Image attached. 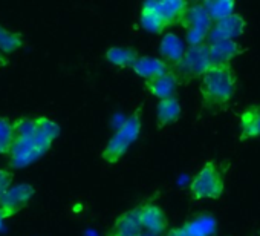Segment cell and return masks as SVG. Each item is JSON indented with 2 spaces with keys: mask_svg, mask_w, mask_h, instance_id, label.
Listing matches in <instances>:
<instances>
[{
  "mask_svg": "<svg viewBox=\"0 0 260 236\" xmlns=\"http://www.w3.org/2000/svg\"><path fill=\"white\" fill-rule=\"evenodd\" d=\"M14 123V143L10 154V164L14 169H22L40 157H43L52 146V140L42 135L36 129V118L20 116Z\"/></svg>",
  "mask_w": 260,
  "mask_h": 236,
  "instance_id": "1",
  "label": "cell"
},
{
  "mask_svg": "<svg viewBox=\"0 0 260 236\" xmlns=\"http://www.w3.org/2000/svg\"><path fill=\"white\" fill-rule=\"evenodd\" d=\"M236 74L231 65L213 66L202 78L199 92L202 97V106L207 110L225 109L236 92Z\"/></svg>",
  "mask_w": 260,
  "mask_h": 236,
  "instance_id": "2",
  "label": "cell"
},
{
  "mask_svg": "<svg viewBox=\"0 0 260 236\" xmlns=\"http://www.w3.org/2000/svg\"><path fill=\"white\" fill-rule=\"evenodd\" d=\"M143 129V106H138L132 113H130L124 123L116 129L112 138L107 141L101 152V158L109 164H116L130 149Z\"/></svg>",
  "mask_w": 260,
  "mask_h": 236,
  "instance_id": "3",
  "label": "cell"
},
{
  "mask_svg": "<svg viewBox=\"0 0 260 236\" xmlns=\"http://www.w3.org/2000/svg\"><path fill=\"white\" fill-rule=\"evenodd\" d=\"M213 60L210 54V45L202 43L198 46H188L184 58L172 68L175 72L179 84H188L199 77L202 78L211 68H213Z\"/></svg>",
  "mask_w": 260,
  "mask_h": 236,
  "instance_id": "4",
  "label": "cell"
},
{
  "mask_svg": "<svg viewBox=\"0 0 260 236\" xmlns=\"http://www.w3.org/2000/svg\"><path fill=\"white\" fill-rule=\"evenodd\" d=\"M188 190L194 201L220 198L225 190V178L219 164L216 161H207L190 181Z\"/></svg>",
  "mask_w": 260,
  "mask_h": 236,
  "instance_id": "5",
  "label": "cell"
},
{
  "mask_svg": "<svg viewBox=\"0 0 260 236\" xmlns=\"http://www.w3.org/2000/svg\"><path fill=\"white\" fill-rule=\"evenodd\" d=\"M181 25L185 29L187 42L190 43V46H198V45L207 43L208 34L214 22L207 13L204 4H193L188 7Z\"/></svg>",
  "mask_w": 260,
  "mask_h": 236,
  "instance_id": "6",
  "label": "cell"
},
{
  "mask_svg": "<svg viewBox=\"0 0 260 236\" xmlns=\"http://www.w3.org/2000/svg\"><path fill=\"white\" fill-rule=\"evenodd\" d=\"M138 209V216L146 233L162 236L169 231V218L166 212L153 202H146Z\"/></svg>",
  "mask_w": 260,
  "mask_h": 236,
  "instance_id": "7",
  "label": "cell"
},
{
  "mask_svg": "<svg viewBox=\"0 0 260 236\" xmlns=\"http://www.w3.org/2000/svg\"><path fill=\"white\" fill-rule=\"evenodd\" d=\"M246 28V22L245 19L234 13L219 22H214L207 43H217V42H225V40H236L237 37H240L245 33Z\"/></svg>",
  "mask_w": 260,
  "mask_h": 236,
  "instance_id": "8",
  "label": "cell"
},
{
  "mask_svg": "<svg viewBox=\"0 0 260 236\" xmlns=\"http://www.w3.org/2000/svg\"><path fill=\"white\" fill-rule=\"evenodd\" d=\"M150 11H153L161 22L169 28L172 25H181L190 4L182 0H162V2H146Z\"/></svg>",
  "mask_w": 260,
  "mask_h": 236,
  "instance_id": "9",
  "label": "cell"
},
{
  "mask_svg": "<svg viewBox=\"0 0 260 236\" xmlns=\"http://www.w3.org/2000/svg\"><path fill=\"white\" fill-rule=\"evenodd\" d=\"M34 193H36V189L28 183L14 184L7 190V193L2 198H0V205L7 209L14 216L22 209H25L28 205V202L34 196Z\"/></svg>",
  "mask_w": 260,
  "mask_h": 236,
  "instance_id": "10",
  "label": "cell"
},
{
  "mask_svg": "<svg viewBox=\"0 0 260 236\" xmlns=\"http://www.w3.org/2000/svg\"><path fill=\"white\" fill-rule=\"evenodd\" d=\"M144 228L141 225L138 209H130L121 213L109 228L106 236H143Z\"/></svg>",
  "mask_w": 260,
  "mask_h": 236,
  "instance_id": "11",
  "label": "cell"
},
{
  "mask_svg": "<svg viewBox=\"0 0 260 236\" xmlns=\"http://www.w3.org/2000/svg\"><path fill=\"white\" fill-rule=\"evenodd\" d=\"M240 141L252 140L260 137V103L246 107L239 118Z\"/></svg>",
  "mask_w": 260,
  "mask_h": 236,
  "instance_id": "12",
  "label": "cell"
},
{
  "mask_svg": "<svg viewBox=\"0 0 260 236\" xmlns=\"http://www.w3.org/2000/svg\"><path fill=\"white\" fill-rule=\"evenodd\" d=\"M178 86H179V81H178V78H176V75H175V72L172 69L167 71L166 74L156 77V78H152V80L146 81L147 92L150 95L159 98V100L175 97Z\"/></svg>",
  "mask_w": 260,
  "mask_h": 236,
  "instance_id": "13",
  "label": "cell"
},
{
  "mask_svg": "<svg viewBox=\"0 0 260 236\" xmlns=\"http://www.w3.org/2000/svg\"><path fill=\"white\" fill-rule=\"evenodd\" d=\"M210 45V54L214 66H228L231 62L243 54V46H240L236 40H225L217 43H208Z\"/></svg>",
  "mask_w": 260,
  "mask_h": 236,
  "instance_id": "14",
  "label": "cell"
},
{
  "mask_svg": "<svg viewBox=\"0 0 260 236\" xmlns=\"http://www.w3.org/2000/svg\"><path fill=\"white\" fill-rule=\"evenodd\" d=\"M187 48L185 43L176 34H166L159 43V54L161 58L170 66H176L185 55Z\"/></svg>",
  "mask_w": 260,
  "mask_h": 236,
  "instance_id": "15",
  "label": "cell"
},
{
  "mask_svg": "<svg viewBox=\"0 0 260 236\" xmlns=\"http://www.w3.org/2000/svg\"><path fill=\"white\" fill-rule=\"evenodd\" d=\"M182 115V107L181 103L176 97L164 98L159 100L156 104V123L158 128H167L170 125H175Z\"/></svg>",
  "mask_w": 260,
  "mask_h": 236,
  "instance_id": "16",
  "label": "cell"
},
{
  "mask_svg": "<svg viewBox=\"0 0 260 236\" xmlns=\"http://www.w3.org/2000/svg\"><path fill=\"white\" fill-rule=\"evenodd\" d=\"M172 68L162 60V58H156V57H149V55H141L137 63L134 65L132 71L144 78L146 81L147 80H152V78H156L162 74H166L167 71H170Z\"/></svg>",
  "mask_w": 260,
  "mask_h": 236,
  "instance_id": "17",
  "label": "cell"
},
{
  "mask_svg": "<svg viewBox=\"0 0 260 236\" xmlns=\"http://www.w3.org/2000/svg\"><path fill=\"white\" fill-rule=\"evenodd\" d=\"M190 236H213L217 230V221L213 215H198L181 225Z\"/></svg>",
  "mask_w": 260,
  "mask_h": 236,
  "instance_id": "18",
  "label": "cell"
},
{
  "mask_svg": "<svg viewBox=\"0 0 260 236\" xmlns=\"http://www.w3.org/2000/svg\"><path fill=\"white\" fill-rule=\"evenodd\" d=\"M140 57L141 55L135 48H124V46H112L106 52V60L110 65L122 69H128V68L132 69Z\"/></svg>",
  "mask_w": 260,
  "mask_h": 236,
  "instance_id": "19",
  "label": "cell"
},
{
  "mask_svg": "<svg viewBox=\"0 0 260 236\" xmlns=\"http://www.w3.org/2000/svg\"><path fill=\"white\" fill-rule=\"evenodd\" d=\"M202 4L213 22H219L234 14L236 10V4L233 0H210V2H202Z\"/></svg>",
  "mask_w": 260,
  "mask_h": 236,
  "instance_id": "20",
  "label": "cell"
},
{
  "mask_svg": "<svg viewBox=\"0 0 260 236\" xmlns=\"http://www.w3.org/2000/svg\"><path fill=\"white\" fill-rule=\"evenodd\" d=\"M14 138V123L5 116H0V155L10 157Z\"/></svg>",
  "mask_w": 260,
  "mask_h": 236,
  "instance_id": "21",
  "label": "cell"
},
{
  "mask_svg": "<svg viewBox=\"0 0 260 236\" xmlns=\"http://www.w3.org/2000/svg\"><path fill=\"white\" fill-rule=\"evenodd\" d=\"M23 46V36L20 33L10 31L0 25V52L13 54Z\"/></svg>",
  "mask_w": 260,
  "mask_h": 236,
  "instance_id": "22",
  "label": "cell"
},
{
  "mask_svg": "<svg viewBox=\"0 0 260 236\" xmlns=\"http://www.w3.org/2000/svg\"><path fill=\"white\" fill-rule=\"evenodd\" d=\"M36 129L42 135L51 138L52 141H55L58 138V135H60V126L54 120L48 118V116H39V118H36Z\"/></svg>",
  "mask_w": 260,
  "mask_h": 236,
  "instance_id": "23",
  "label": "cell"
},
{
  "mask_svg": "<svg viewBox=\"0 0 260 236\" xmlns=\"http://www.w3.org/2000/svg\"><path fill=\"white\" fill-rule=\"evenodd\" d=\"M13 180H14L13 172H10L8 169H0V198H2L7 193V190L11 187Z\"/></svg>",
  "mask_w": 260,
  "mask_h": 236,
  "instance_id": "24",
  "label": "cell"
},
{
  "mask_svg": "<svg viewBox=\"0 0 260 236\" xmlns=\"http://www.w3.org/2000/svg\"><path fill=\"white\" fill-rule=\"evenodd\" d=\"M10 218H13V215H11L7 209H4L2 205H0V230H2V227H4V224H5V221H7V219H10Z\"/></svg>",
  "mask_w": 260,
  "mask_h": 236,
  "instance_id": "25",
  "label": "cell"
},
{
  "mask_svg": "<svg viewBox=\"0 0 260 236\" xmlns=\"http://www.w3.org/2000/svg\"><path fill=\"white\" fill-rule=\"evenodd\" d=\"M166 236H190L182 227H176V228H172L166 233Z\"/></svg>",
  "mask_w": 260,
  "mask_h": 236,
  "instance_id": "26",
  "label": "cell"
},
{
  "mask_svg": "<svg viewBox=\"0 0 260 236\" xmlns=\"http://www.w3.org/2000/svg\"><path fill=\"white\" fill-rule=\"evenodd\" d=\"M7 65H8V58H7V55L0 52V68H5Z\"/></svg>",
  "mask_w": 260,
  "mask_h": 236,
  "instance_id": "27",
  "label": "cell"
},
{
  "mask_svg": "<svg viewBox=\"0 0 260 236\" xmlns=\"http://www.w3.org/2000/svg\"><path fill=\"white\" fill-rule=\"evenodd\" d=\"M143 236H155V234H150V233H146V231H144V234H143Z\"/></svg>",
  "mask_w": 260,
  "mask_h": 236,
  "instance_id": "28",
  "label": "cell"
}]
</instances>
